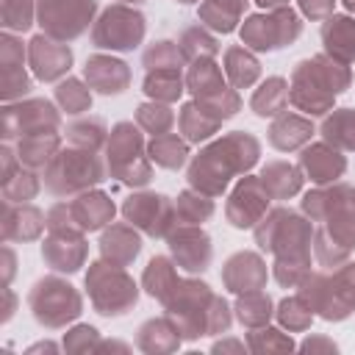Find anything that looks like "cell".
<instances>
[{"label": "cell", "instance_id": "cell-1", "mask_svg": "<svg viewBox=\"0 0 355 355\" xmlns=\"http://www.w3.org/2000/svg\"><path fill=\"white\" fill-rule=\"evenodd\" d=\"M255 239L263 250L275 252V277L283 286H297L308 275L311 261V222L288 208L269 211L258 227Z\"/></svg>", "mask_w": 355, "mask_h": 355}, {"label": "cell", "instance_id": "cell-2", "mask_svg": "<svg viewBox=\"0 0 355 355\" xmlns=\"http://www.w3.org/2000/svg\"><path fill=\"white\" fill-rule=\"evenodd\" d=\"M258 153H261V147H258L255 136L233 130V133L222 136L219 141L208 144L191 161L189 183H191V189H197L208 197H216L227 189L230 178L247 172L258 161Z\"/></svg>", "mask_w": 355, "mask_h": 355}, {"label": "cell", "instance_id": "cell-3", "mask_svg": "<svg viewBox=\"0 0 355 355\" xmlns=\"http://www.w3.org/2000/svg\"><path fill=\"white\" fill-rule=\"evenodd\" d=\"M166 316L175 324L180 338H197L222 333L230 324V313L225 300L214 297L205 283L197 280H180L172 294L164 300Z\"/></svg>", "mask_w": 355, "mask_h": 355}, {"label": "cell", "instance_id": "cell-4", "mask_svg": "<svg viewBox=\"0 0 355 355\" xmlns=\"http://www.w3.org/2000/svg\"><path fill=\"white\" fill-rule=\"evenodd\" d=\"M347 86H349L347 64H341L330 55H316V58L297 64V69L291 75V86H288V100L300 111L319 116V114L330 111L333 97L338 92H344Z\"/></svg>", "mask_w": 355, "mask_h": 355}, {"label": "cell", "instance_id": "cell-5", "mask_svg": "<svg viewBox=\"0 0 355 355\" xmlns=\"http://www.w3.org/2000/svg\"><path fill=\"white\" fill-rule=\"evenodd\" d=\"M300 286V297L324 319H344L355 311V263L333 275H305Z\"/></svg>", "mask_w": 355, "mask_h": 355}, {"label": "cell", "instance_id": "cell-6", "mask_svg": "<svg viewBox=\"0 0 355 355\" xmlns=\"http://www.w3.org/2000/svg\"><path fill=\"white\" fill-rule=\"evenodd\" d=\"M103 178H105L103 161L94 155V150H83V147L58 150L53 161L44 166V183L53 194L86 191L89 186H97Z\"/></svg>", "mask_w": 355, "mask_h": 355}, {"label": "cell", "instance_id": "cell-7", "mask_svg": "<svg viewBox=\"0 0 355 355\" xmlns=\"http://www.w3.org/2000/svg\"><path fill=\"white\" fill-rule=\"evenodd\" d=\"M86 288H89L94 308L103 316H122L139 300L136 283L116 263H111V266L108 263H92L89 275H86Z\"/></svg>", "mask_w": 355, "mask_h": 355}, {"label": "cell", "instance_id": "cell-8", "mask_svg": "<svg viewBox=\"0 0 355 355\" xmlns=\"http://www.w3.org/2000/svg\"><path fill=\"white\" fill-rule=\"evenodd\" d=\"M108 169L114 178L130 186L150 183V164L144 158V141L133 122H119L108 139Z\"/></svg>", "mask_w": 355, "mask_h": 355}, {"label": "cell", "instance_id": "cell-9", "mask_svg": "<svg viewBox=\"0 0 355 355\" xmlns=\"http://www.w3.org/2000/svg\"><path fill=\"white\" fill-rule=\"evenodd\" d=\"M28 305L33 311V319L44 327H61L80 313L78 291L58 277L39 280L28 294Z\"/></svg>", "mask_w": 355, "mask_h": 355}, {"label": "cell", "instance_id": "cell-10", "mask_svg": "<svg viewBox=\"0 0 355 355\" xmlns=\"http://www.w3.org/2000/svg\"><path fill=\"white\" fill-rule=\"evenodd\" d=\"M186 83H189L194 100L205 111H211L214 116H219V119L233 116L239 111V105H241L239 97H236V92L225 86L222 69L211 58H197L194 67L189 69V80Z\"/></svg>", "mask_w": 355, "mask_h": 355}, {"label": "cell", "instance_id": "cell-11", "mask_svg": "<svg viewBox=\"0 0 355 355\" xmlns=\"http://www.w3.org/2000/svg\"><path fill=\"white\" fill-rule=\"evenodd\" d=\"M36 11H39V25L44 28V36L69 42L89 28L97 11V0H39Z\"/></svg>", "mask_w": 355, "mask_h": 355}, {"label": "cell", "instance_id": "cell-12", "mask_svg": "<svg viewBox=\"0 0 355 355\" xmlns=\"http://www.w3.org/2000/svg\"><path fill=\"white\" fill-rule=\"evenodd\" d=\"M302 33V22L291 8H275L272 14H255L244 22L241 39L252 50H280Z\"/></svg>", "mask_w": 355, "mask_h": 355}, {"label": "cell", "instance_id": "cell-13", "mask_svg": "<svg viewBox=\"0 0 355 355\" xmlns=\"http://www.w3.org/2000/svg\"><path fill=\"white\" fill-rule=\"evenodd\" d=\"M144 39V17L128 6H111L103 11L92 31L94 47L105 50H133Z\"/></svg>", "mask_w": 355, "mask_h": 355}, {"label": "cell", "instance_id": "cell-14", "mask_svg": "<svg viewBox=\"0 0 355 355\" xmlns=\"http://www.w3.org/2000/svg\"><path fill=\"white\" fill-rule=\"evenodd\" d=\"M55 128H58V111L47 100H25L19 105L3 108V136L6 139L55 133Z\"/></svg>", "mask_w": 355, "mask_h": 355}, {"label": "cell", "instance_id": "cell-15", "mask_svg": "<svg viewBox=\"0 0 355 355\" xmlns=\"http://www.w3.org/2000/svg\"><path fill=\"white\" fill-rule=\"evenodd\" d=\"M122 214L130 225L141 227L147 236H169L172 225L178 219L175 205L164 194H133L125 200Z\"/></svg>", "mask_w": 355, "mask_h": 355}, {"label": "cell", "instance_id": "cell-16", "mask_svg": "<svg viewBox=\"0 0 355 355\" xmlns=\"http://www.w3.org/2000/svg\"><path fill=\"white\" fill-rule=\"evenodd\" d=\"M269 200L272 197L263 189L261 178H244L233 189V194L227 200V219H230V225L233 227H241V230L258 225L263 219V214H266Z\"/></svg>", "mask_w": 355, "mask_h": 355}, {"label": "cell", "instance_id": "cell-17", "mask_svg": "<svg viewBox=\"0 0 355 355\" xmlns=\"http://www.w3.org/2000/svg\"><path fill=\"white\" fill-rule=\"evenodd\" d=\"M169 247H172L178 266H183L186 272H202L211 263V239L200 227L183 225V227L172 230Z\"/></svg>", "mask_w": 355, "mask_h": 355}, {"label": "cell", "instance_id": "cell-18", "mask_svg": "<svg viewBox=\"0 0 355 355\" xmlns=\"http://www.w3.org/2000/svg\"><path fill=\"white\" fill-rule=\"evenodd\" d=\"M28 61H31V67H33L39 80H55L64 72H69L72 50L58 39L36 36L31 42V47H28Z\"/></svg>", "mask_w": 355, "mask_h": 355}, {"label": "cell", "instance_id": "cell-19", "mask_svg": "<svg viewBox=\"0 0 355 355\" xmlns=\"http://www.w3.org/2000/svg\"><path fill=\"white\" fill-rule=\"evenodd\" d=\"M44 261L58 272H75L86 258L83 230H50V239L42 247Z\"/></svg>", "mask_w": 355, "mask_h": 355}, {"label": "cell", "instance_id": "cell-20", "mask_svg": "<svg viewBox=\"0 0 355 355\" xmlns=\"http://www.w3.org/2000/svg\"><path fill=\"white\" fill-rule=\"evenodd\" d=\"M222 280L230 291L236 294H247V291H258L266 280V266L255 252H236L225 269H222Z\"/></svg>", "mask_w": 355, "mask_h": 355}, {"label": "cell", "instance_id": "cell-21", "mask_svg": "<svg viewBox=\"0 0 355 355\" xmlns=\"http://www.w3.org/2000/svg\"><path fill=\"white\" fill-rule=\"evenodd\" d=\"M86 80L100 94H119L130 83V69L125 61H116L111 55H92L86 61Z\"/></svg>", "mask_w": 355, "mask_h": 355}, {"label": "cell", "instance_id": "cell-22", "mask_svg": "<svg viewBox=\"0 0 355 355\" xmlns=\"http://www.w3.org/2000/svg\"><path fill=\"white\" fill-rule=\"evenodd\" d=\"M300 166L305 169V175H308L313 183L324 186V183H333L336 178L344 175L347 161H344V155H338L330 144H311V147L302 150Z\"/></svg>", "mask_w": 355, "mask_h": 355}, {"label": "cell", "instance_id": "cell-23", "mask_svg": "<svg viewBox=\"0 0 355 355\" xmlns=\"http://www.w3.org/2000/svg\"><path fill=\"white\" fill-rule=\"evenodd\" d=\"M72 222L86 233V230H100L105 222L114 219V202L103 191H80L75 202H69Z\"/></svg>", "mask_w": 355, "mask_h": 355}, {"label": "cell", "instance_id": "cell-24", "mask_svg": "<svg viewBox=\"0 0 355 355\" xmlns=\"http://www.w3.org/2000/svg\"><path fill=\"white\" fill-rule=\"evenodd\" d=\"M322 42L327 47V55L352 64L355 61V19L349 17H327L322 25Z\"/></svg>", "mask_w": 355, "mask_h": 355}, {"label": "cell", "instance_id": "cell-25", "mask_svg": "<svg viewBox=\"0 0 355 355\" xmlns=\"http://www.w3.org/2000/svg\"><path fill=\"white\" fill-rule=\"evenodd\" d=\"M100 250H103V258H105V261H111V263H116V266H128V263L139 255L141 239H139L136 230L128 227V225H111V227L103 233V239H100Z\"/></svg>", "mask_w": 355, "mask_h": 355}, {"label": "cell", "instance_id": "cell-26", "mask_svg": "<svg viewBox=\"0 0 355 355\" xmlns=\"http://www.w3.org/2000/svg\"><path fill=\"white\" fill-rule=\"evenodd\" d=\"M313 136V125L297 114H280L269 128V141L277 150H297Z\"/></svg>", "mask_w": 355, "mask_h": 355}, {"label": "cell", "instance_id": "cell-27", "mask_svg": "<svg viewBox=\"0 0 355 355\" xmlns=\"http://www.w3.org/2000/svg\"><path fill=\"white\" fill-rule=\"evenodd\" d=\"M261 183H263V189L269 191V197L286 200V197H291V194L300 191L302 175H300L297 166H291V164H286V161H275V164H266V166H263Z\"/></svg>", "mask_w": 355, "mask_h": 355}, {"label": "cell", "instance_id": "cell-28", "mask_svg": "<svg viewBox=\"0 0 355 355\" xmlns=\"http://www.w3.org/2000/svg\"><path fill=\"white\" fill-rule=\"evenodd\" d=\"M42 214L31 205H19V208H11V202H6V216H3V239L11 241V239H36L39 230H42Z\"/></svg>", "mask_w": 355, "mask_h": 355}, {"label": "cell", "instance_id": "cell-29", "mask_svg": "<svg viewBox=\"0 0 355 355\" xmlns=\"http://www.w3.org/2000/svg\"><path fill=\"white\" fill-rule=\"evenodd\" d=\"M244 8H247V0H205L200 6V19L202 25L219 33H230Z\"/></svg>", "mask_w": 355, "mask_h": 355}, {"label": "cell", "instance_id": "cell-30", "mask_svg": "<svg viewBox=\"0 0 355 355\" xmlns=\"http://www.w3.org/2000/svg\"><path fill=\"white\" fill-rule=\"evenodd\" d=\"M183 92V78L180 67H161V69H147L144 78V94L153 97L155 103H172Z\"/></svg>", "mask_w": 355, "mask_h": 355}, {"label": "cell", "instance_id": "cell-31", "mask_svg": "<svg viewBox=\"0 0 355 355\" xmlns=\"http://www.w3.org/2000/svg\"><path fill=\"white\" fill-rule=\"evenodd\" d=\"M225 75L230 78V83L236 89H247V86H252L258 80L261 64L247 47H230L225 53Z\"/></svg>", "mask_w": 355, "mask_h": 355}, {"label": "cell", "instance_id": "cell-32", "mask_svg": "<svg viewBox=\"0 0 355 355\" xmlns=\"http://www.w3.org/2000/svg\"><path fill=\"white\" fill-rule=\"evenodd\" d=\"M219 125H222V119L214 116L211 111H205L197 100L186 103L183 111H180V130H183L186 141H202V139L214 136Z\"/></svg>", "mask_w": 355, "mask_h": 355}, {"label": "cell", "instance_id": "cell-33", "mask_svg": "<svg viewBox=\"0 0 355 355\" xmlns=\"http://www.w3.org/2000/svg\"><path fill=\"white\" fill-rule=\"evenodd\" d=\"M55 153H58V136L55 133H36V136L19 139V155L17 158L28 169H42L53 161Z\"/></svg>", "mask_w": 355, "mask_h": 355}, {"label": "cell", "instance_id": "cell-34", "mask_svg": "<svg viewBox=\"0 0 355 355\" xmlns=\"http://www.w3.org/2000/svg\"><path fill=\"white\" fill-rule=\"evenodd\" d=\"M322 136L330 147L355 150V108H338L322 122Z\"/></svg>", "mask_w": 355, "mask_h": 355}, {"label": "cell", "instance_id": "cell-35", "mask_svg": "<svg viewBox=\"0 0 355 355\" xmlns=\"http://www.w3.org/2000/svg\"><path fill=\"white\" fill-rule=\"evenodd\" d=\"M288 105V83L283 78H269L261 83V89L252 94V111L258 116H275L283 114Z\"/></svg>", "mask_w": 355, "mask_h": 355}, {"label": "cell", "instance_id": "cell-36", "mask_svg": "<svg viewBox=\"0 0 355 355\" xmlns=\"http://www.w3.org/2000/svg\"><path fill=\"white\" fill-rule=\"evenodd\" d=\"M349 194H352V189H347V186L316 189V191H308V194H305L302 208L311 214V219L324 222L336 208H341V205H347V202H349Z\"/></svg>", "mask_w": 355, "mask_h": 355}, {"label": "cell", "instance_id": "cell-37", "mask_svg": "<svg viewBox=\"0 0 355 355\" xmlns=\"http://www.w3.org/2000/svg\"><path fill=\"white\" fill-rule=\"evenodd\" d=\"M189 144L178 133H164L150 141V158L164 169H180L186 164Z\"/></svg>", "mask_w": 355, "mask_h": 355}, {"label": "cell", "instance_id": "cell-38", "mask_svg": "<svg viewBox=\"0 0 355 355\" xmlns=\"http://www.w3.org/2000/svg\"><path fill=\"white\" fill-rule=\"evenodd\" d=\"M180 280H178V272H175V266L164 258V255H158V258H153L150 263H147V269H144V288H147V294H153L155 300H166L169 294H172V288L178 286Z\"/></svg>", "mask_w": 355, "mask_h": 355}, {"label": "cell", "instance_id": "cell-39", "mask_svg": "<svg viewBox=\"0 0 355 355\" xmlns=\"http://www.w3.org/2000/svg\"><path fill=\"white\" fill-rule=\"evenodd\" d=\"M324 222H327L324 233H327L341 250L349 252V250L355 247V208H352V202L336 208Z\"/></svg>", "mask_w": 355, "mask_h": 355}, {"label": "cell", "instance_id": "cell-40", "mask_svg": "<svg viewBox=\"0 0 355 355\" xmlns=\"http://www.w3.org/2000/svg\"><path fill=\"white\" fill-rule=\"evenodd\" d=\"M239 319L247 327H263L272 316V300L263 291H247L239 302H236Z\"/></svg>", "mask_w": 355, "mask_h": 355}, {"label": "cell", "instance_id": "cell-41", "mask_svg": "<svg viewBox=\"0 0 355 355\" xmlns=\"http://www.w3.org/2000/svg\"><path fill=\"white\" fill-rule=\"evenodd\" d=\"M180 53H183V58H191V61H197V58H211V55H216V50H219V44H216V39L202 28V25H194V28H186L183 33H180Z\"/></svg>", "mask_w": 355, "mask_h": 355}, {"label": "cell", "instance_id": "cell-42", "mask_svg": "<svg viewBox=\"0 0 355 355\" xmlns=\"http://www.w3.org/2000/svg\"><path fill=\"white\" fill-rule=\"evenodd\" d=\"M175 214H178V222H183V225H200L214 214V202L202 191H197V194L183 191L175 202Z\"/></svg>", "mask_w": 355, "mask_h": 355}, {"label": "cell", "instance_id": "cell-43", "mask_svg": "<svg viewBox=\"0 0 355 355\" xmlns=\"http://www.w3.org/2000/svg\"><path fill=\"white\" fill-rule=\"evenodd\" d=\"M55 100L61 103V108H64L67 114H80V111H86V108L92 105V94H89V89H83V83L75 80V78H67V80L58 83V89H55Z\"/></svg>", "mask_w": 355, "mask_h": 355}, {"label": "cell", "instance_id": "cell-44", "mask_svg": "<svg viewBox=\"0 0 355 355\" xmlns=\"http://www.w3.org/2000/svg\"><path fill=\"white\" fill-rule=\"evenodd\" d=\"M67 139L75 144V147H83V150H97L105 139V125L100 119H80V122H72L67 128Z\"/></svg>", "mask_w": 355, "mask_h": 355}, {"label": "cell", "instance_id": "cell-45", "mask_svg": "<svg viewBox=\"0 0 355 355\" xmlns=\"http://www.w3.org/2000/svg\"><path fill=\"white\" fill-rule=\"evenodd\" d=\"M136 119H139V125H141L147 133L164 136V133H169V128H172V122H175V114H172L166 105H161V103H147V105H139Z\"/></svg>", "mask_w": 355, "mask_h": 355}, {"label": "cell", "instance_id": "cell-46", "mask_svg": "<svg viewBox=\"0 0 355 355\" xmlns=\"http://www.w3.org/2000/svg\"><path fill=\"white\" fill-rule=\"evenodd\" d=\"M277 316H280V322H283L288 330H305V327L311 324V319H313V313H311V308H308V302H305L302 297H288V300H283Z\"/></svg>", "mask_w": 355, "mask_h": 355}, {"label": "cell", "instance_id": "cell-47", "mask_svg": "<svg viewBox=\"0 0 355 355\" xmlns=\"http://www.w3.org/2000/svg\"><path fill=\"white\" fill-rule=\"evenodd\" d=\"M36 189H39L36 178L31 172H22V169L17 175H11V178L3 180V197H6V202H25V200H31L36 194Z\"/></svg>", "mask_w": 355, "mask_h": 355}, {"label": "cell", "instance_id": "cell-48", "mask_svg": "<svg viewBox=\"0 0 355 355\" xmlns=\"http://www.w3.org/2000/svg\"><path fill=\"white\" fill-rule=\"evenodd\" d=\"M3 25L8 31H28L33 25L31 0H3Z\"/></svg>", "mask_w": 355, "mask_h": 355}, {"label": "cell", "instance_id": "cell-49", "mask_svg": "<svg viewBox=\"0 0 355 355\" xmlns=\"http://www.w3.org/2000/svg\"><path fill=\"white\" fill-rule=\"evenodd\" d=\"M183 53L172 42H158L144 53V67L147 69H161V67H180Z\"/></svg>", "mask_w": 355, "mask_h": 355}, {"label": "cell", "instance_id": "cell-50", "mask_svg": "<svg viewBox=\"0 0 355 355\" xmlns=\"http://www.w3.org/2000/svg\"><path fill=\"white\" fill-rule=\"evenodd\" d=\"M261 336H263V341H258V338H250V347L252 349H291L294 344H291V338H286L280 330H272V327H263V330H258Z\"/></svg>", "mask_w": 355, "mask_h": 355}, {"label": "cell", "instance_id": "cell-51", "mask_svg": "<svg viewBox=\"0 0 355 355\" xmlns=\"http://www.w3.org/2000/svg\"><path fill=\"white\" fill-rule=\"evenodd\" d=\"M97 338V330L94 327H89V324H80V327H75L67 338H64V347H69V349H80V347H92V341Z\"/></svg>", "mask_w": 355, "mask_h": 355}, {"label": "cell", "instance_id": "cell-52", "mask_svg": "<svg viewBox=\"0 0 355 355\" xmlns=\"http://www.w3.org/2000/svg\"><path fill=\"white\" fill-rule=\"evenodd\" d=\"M333 3L336 0H300V8L311 17V19H322L333 14Z\"/></svg>", "mask_w": 355, "mask_h": 355}, {"label": "cell", "instance_id": "cell-53", "mask_svg": "<svg viewBox=\"0 0 355 355\" xmlns=\"http://www.w3.org/2000/svg\"><path fill=\"white\" fill-rule=\"evenodd\" d=\"M255 3H261L263 8H280L286 0H255Z\"/></svg>", "mask_w": 355, "mask_h": 355}, {"label": "cell", "instance_id": "cell-54", "mask_svg": "<svg viewBox=\"0 0 355 355\" xmlns=\"http://www.w3.org/2000/svg\"><path fill=\"white\" fill-rule=\"evenodd\" d=\"M344 6H347L349 11H355V0H344Z\"/></svg>", "mask_w": 355, "mask_h": 355}, {"label": "cell", "instance_id": "cell-55", "mask_svg": "<svg viewBox=\"0 0 355 355\" xmlns=\"http://www.w3.org/2000/svg\"><path fill=\"white\" fill-rule=\"evenodd\" d=\"M349 202H352V208H355V191H352V194H349Z\"/></svg>", "mask_w": 355, "mask_h": 355}, {"label": "cell", "instance_id": "cell-56", "mask_svg": "<svg viewBox=\"0 0 355 355\" xmlns=\"http://www.w3.org/2000/svg\"><path fill=\"white\" fill-rule=\"evenodd\" d=\"M122 3H141V0H122Z\"/></svg>", "mask_w": 355, "mask_h": 355}, {"label": "cell", "instance_id": "cell-57", "mask_svg": "<svg viewBox=\"0 0 355 355\" xmlns=\"http://www.w3.org/2000/svg\"><path fill=\"white\" fill-rule=\"evenodd\" d=\"M178 3H197V0H178Z\"/></svg>", "mask_w": 355, "mask_h": 355}]
</instances>
